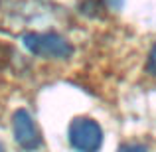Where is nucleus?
<instances>
[{
    "mask_svg": "<svg viewBox=\"0 0 156 152\" xmlns=\"http://www.w3.org/2000/svg\"><path fill=\"white\" fill-rule=\"evenodd\" d=\"M22 44L30 53L46 59H67L73 53L71 44L59 34H26L22 38Z\"/></svg>",
    "mask_w": 156,
    "mask_h": 152,
    "instance_id": "nucleus-1",
    "label": "nucleus"
},
{
    "mask_svg": "<svg viewBox=\"0 0 156 152\" xmlns=\"http://www.w3.org/2000/svg\"><path fill=\"white\" fill-rule=\"evenodd\" d=\"M69 144L77 152H97L103 146V129L89 117H77L69 125Z\"/></svg>",
    "mask_w": 156,
    "mask_h": 152,
    "instance_id": "nucleus-2",
    "label": "nucleus"
},
{
    "mask_svg": "<svg viewBox=\"0 0 156 152\" xmlns=\"http://www.w3.org/2000/svg\"><path fill=\"white\" fill-rule=\"evenodd\" d=\"M12 130H14V140L24 150H38L42 146V134L36 126L32 115L26 109H18L12 117Z\"/></svg>",
    "mask_w": 156,
    "mask_h": 152,
    "instance_id": "nucleus-3",
    "label": "nucleus"
},
{
    "mask_svg": "<svg viewBox=\"0 0 156 152\" xmlns=\"http://www.w3.org/2000/svg\"><path fill=\"white\" fill-rule=\"evenodd\" d=\"M119 152H148V150L142 144H125V146L119 148Z\"/></svg>",
    "mask_w": 156,
    "mask_h": 152,
    "instance_id": "nucleus-4",
    "label": "nucleus"
},
{
    "mask_svg": "<svg viewBox=\"0 0 156 152\" xmlns=\"http://www.w3.org/2000/svg\"><path fill=\"white\" fill-rule=\"evenodd\" d=\"M122 2H125V0H107L109 8H113V10H119V8L122 6Z\"/></svg>",
    "mask_w": 156,
    "mask_h": 152,
    "instance_id": "nucleus-5",
    "label": "nucleus"
},
{
    "mask_svg": "<svg viewBox=\"0 0 156 152\" xmlns=\"http://www.w3.org/2000/svg\"><path fill=\"white\" fill-rule=\"evenodd\" d=\"M150 69L156 73V46H154V50H152V53H150Z\"/></svg>",
    "mask_w": 156,
    "mask_h": 152,
    "instance_id": "nucleus-6",
    "label": "nucleus"
},
{
    "mask_svg": "<svg viewBox=\"0 0 156 152\" xmlns=\"http://www.w3.org/2000/svg\"><path fill=\"white\" fill-rule=\"evenodd\" d=\"M0 152H6V150H4V146H2V144H0Z\"/></svg>",
    "mask_w": 156,
    "mask_h": 152,
    "instance_id": "nucleus-7",
    "label": "nucleus"
}]
</instances>
